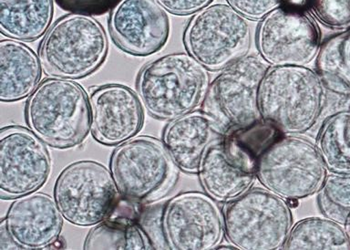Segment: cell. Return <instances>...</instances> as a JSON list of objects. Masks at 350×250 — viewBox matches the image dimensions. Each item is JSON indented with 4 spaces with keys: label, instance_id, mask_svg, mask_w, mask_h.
Returning <instances> with one entry per match:
<instances>
[{
    "label": "cell",
    "instance_id": "cell-1",
    "mask_svg": "<svg viewBox=\"0 0 350 250\" xmlns=\"http://www.w3.org/2000/svg\"><path fill=\"white\" fill-rule=\"evenodd\" d=\"M210 86L206 68L188 53L164 55L139 71L137 93L148 114L172 121L196 111Z\"/></svg>",
    "mask_w": 350,
    "mask_h": 250
},
{
    "label": "cell",
    "instance_id": "cell-2",
    "mask_svg": "<svg viewBox=\"0 0 350 250\" xmlns=\"http://www.w3.org/2000/svg\"><path fill=\"white\" fill-rule=\"evenodd\" d=\"M262 119L284 136L310 132L324 117L325 90L316 71L301 66L269 68L259 92Z\"/></svg>",
    "mask_w": 350,
    "mask_h": 250
},
{
    "label": "cell",
    "instance_id": "cell-3",
    "mask_svg": "<svg viewBox=\"0 0 350 250\" xmlns=\"http://www.w3.org/2000/svg\"><path fill=\"white\" fill-rule=\"evenodd\" d=\"M26 122L46 145L59 149L78 147L90 129L86 90L71 79H46L27 99Z\"/></svg>",
    "mask_w": 350,
    "mask_h": 250
},
{
    "label": "cell",
    "instance_id": "cell-4",
    "mask_svg": "<svg viewBox=\"0 0 350 250\" xmlns=\"http://www.w3.org/2000/svg\"><path fill=\"white\" fill-rule=\"evenodd\" d=\"M103 27L90 16L70 14L57 19L40 47V60L46 75L79 79L95 73L108 55Z\"/></svg>",
    "mask_w": 350,
    "mask_h": 250
},
{
    "label": "cell",
    "instance_id": "cell-5",
    "mask_svg": "<svg viewBox=\"0 0 350 250\" xmlns=\"http://www.w3.org/2000/svg\"><path fill=\"white\" fill-rule=\"evenodd\" d=\"M223 218L224 236L237 249H284L293 227L288 203L265 188L227 202Z\"/></svg>",
    "mask_w": 350,
    "mask_h": 250
},
{
    "label": "cell",
    "instance_id": "cell-6",
    "mask_svg": "<svg viewBox=\"0 0 350 250\" xmlns=\"http://www.w3.org/2000/svg\"><path fill=\"white\" fill-rule=\"evenodd\" d=\"M109 169L119 193L137 203L154 202L168 193L178 167L163 142L154 137H133L118 145Z\"/></svg>",
    "mask_w": 350,
    "mask_h": 250
},
{
    "label": "cell",
    "instance_id": "cell-7",
    "mask_svg": "<svg viewBox=\"0 0 350 250\" xmlns=\"http://www.w3.org/2000/svg\"><path fill=\"white\" fill-rule=\"evenodd\" d=\"M328 175L317 145L297 136H284L260 158L256 178L262 188L286 201L319 193Z\"/></svg>",
    "mask_w": 350,
    "mask_h": 250
},
{
    "label": "cell",
    "instance_id": "cell-8",
    "mask_svg": "<svg viewBox=\"0 0 350 250\" xmlns=\"http://www.w3.org/2000/svg\"><path fill=\"white\" fill-rule=\"evenodd\" d=\"M248 21L229 5H208L186 25L183 45L207 71H223L247 56L251 45Z\"/></svg>",
    "mask_w": 350,
    "mask_h": 250
},
{
    "label": "cell",
    "instance_id": "cell-9",
    "mask_svg": "<svg viewBox=\"0 0 350 250\" xmlns=\"http://www.w3.org/2000/svg\"><path fill=\"white\" fill-rule=\"evenodd\" d=\"M118 193L111 173L92 160L66 166L54 186V199L63 218L82 227L108 219L113 212Z\"/></svg>",
    "mask_w": 350,
    "mask_h": 250
},
{
    "label": "cell",
    "instance_id": "cell-10",
    "mask_svg": "<svg viewBox=\"0 0 350 250\" xmlns=\"http://www.w3.org/2000/svg\"><path fill=\"white\" fill-rule=\"evenodd\" d=\"M269 68L262 58L245 56L224 68L210 84L202 111L226 134L262 119L259 92Z\"/></svg>",
    "mask_w": 350,
    "mask_h": 250
},
{
    "label": "cell",
    "instance_id": "cell-11",
    "mask_svg": "<svg viewBox=\"0 0 350 250\" xmlns=\"http://www.w3.org/2000/svg\"><path fill=\"white\" fill-rule=\"evenodd\" d=\"M256 44L260 56L272 67H306L319 54L321 33L306 11L280 5L260 22Z\"/></svg>",
    "mask_w": 350,
    "mask_h": 250
},
{
    "label": "cell",
    "instance_id": "cell-12",
    "mask_svg": "<svg viewBox=\"0 0 350 250\" xmlns=\"http://www.w3.org/2000/svg\"><path fill=\"white\" fill-rule=\"evenodd\" d=\"M163 229L169 249H216L224 235L223 213L206 193L185 192L164 205Z\"/></svg>",
    "mask_w": 350,
    "mask_h": 250
},
{
    "label": "cell",
    "instance_id": "cell-13",
    "mask_svg": "<svg viewBox=\"0 0 350 250\" xmlns=\"http://www.w3.org/2000/svg\"><path fill=\"white\" fill-rule=\"evenodd\" d=\"M45 142L31 130L10 125L0 132V197L13 199L34 193L46 182L51 159Z\"/></svg>",
    "mask_w": 350,
    "mask_h": 250
},
{
    "label": "cell",
    "instance_id": "cell-14",
    "mask_svg": "<svg viewBox=\"0 0 350 250\" xmlns=\"http://www.w3.org/2000/svg\"><path fill=\"white\" fill-rule=\"evenodd\" d=\"M109 29L122 51L147 57L165 46L170 19L156 0H120L109 14Z\"/></svg>",
    "mask_w": 350,
    "mask_h": 250
},
{
    "label": "cell",
    "instance_id": "cell-15",
    "mask_svg": "<svg viewBox=\"0 0 350 250\" xmlns=\"http://www.w3.org/2000/svg\"><path fill=\"white\" fill-rule=\"evenodd\" d=\"M90 106L93 138L106 147L133 139L144 126L142 101L124 85L98 87L90 96Z\"/></svg>",
    "mask_w": 350,
    "mask_h": 250
},
{
    "label": "cell",
    "instance_id": "cell-16",
    "mask_svg": "<svg viewBox=\"0 0 350 250\" xmlns=\"http://www.w3.org/2000/svg\"><path fill=\"white\" fill-rule=\"evenodd\" d=\"M257 163L226 134L221 142L208 148L197 174L208 196L227 203L250 190L256 178Z\"/></svg>",
    "mask_w": 350,
    "mask_h": 250
},
{
    "label": "cell",
    "instance_id": "cell-17",
    "mask_svg": "<svg viewBox=\"0 0 350 250\" xmlns=\"http://www.w3.org/2000/svg\"><path fill=\"white\" fill-rule=\"evenodd\" d=\"M62 218L55 199L34 192L16 199L8 208L5 223L21 249H43L59 240Z\"/></svg>",
    "mask_w": 350,
    "mask_h": 250
},
{
    "label": "cell",
    "instance_id": "cell-18",
    "mask_svg": "<svg viewBox=\"0 0 350 250\" xmlns=\"http://www.w3.org/2000/svg\"><path fill=\"white\" fill-rule=\"evenodd\" d=\"M226 136L223 127L202 110L171 121L164 128L163 142L178 168L194 175L208 148Z\"/></svg>",
    "mask_w": 350,
    "mask_h": 250
},
{
    "label": "cell",
    "instance_id": "cell-19",
    "mask_svg": "<svg viewBox=\"0 0 350 250\" xmlns=\"http://www.w3.org/2000/svg\"><path fill=\"white\" fill-rule=\"evenodd\" d=\"M42 65L35 52L19 41L0 42V101L14 103L27 97L40 84Z\"/></svg>",
    "mask_w": 350,
    "mask_h": 250
},
{
    "label": "cell",
    "instance_id": "cell-20",
    "mask_svg": "<svg viewBox=\"0 0 350 250\" xmlns=\"http://www.w3.org/2000/svg\"><path fill=\"white\" fill-rule=\"evenodd\" d=\"M53 13V0H0V32L14 40H37L48 32Z\"/></svg>",
    "mask_w": 350,
    "mask_h": 250
},
{
    "label": "cell",
    "instance_id": "cell-21",
    "mask_svg": "<svg viewBox=\"0 0 350 250\" xmlns=\"http://www.w3.org/2000/svg\"><path fill=\"white\" fill-rule=\"evenodd\" d=\"M316 145L328 173L350 174V109L325 118Z\"/></svg>",
    "mask_w": 350,
    "mask_h": 250
},
{
    "label": "cell",
    "instance_id": "cell-22",
    "mask_svg": "<svg viewBox=\"0 0 350 250\" xmlns=\"http://www.w3.org/2000/svg\"><path fill=\"white\" fill-rule=\"evenodd\" d=\"M284 249H350L346 227L327 218H308L292 227Z\"/></svg>",
    "mask_w": 350,
    "mask_h": 250
},
{
    "label": "cell",
    "instance_id": "cell-23",
    "mask_svg": "<svg viewBox=\"0 0 350 250\" xmlns=\"http://www.w3.org/2000/svg\"><path fill=\"white\" fill-rule=\"evenodd\" d=\"M344 33L327 38L317 56L316 73L325 92L350 98V68L342 54Z\"/></svg>",
    "mask_w": 350,
    "mask_h": 250
},
{
    "label": "cell",
    "instance_id": "cell-24",
    "mask_svg": "<svg viewBox=\"0 0 350 250\" xmlns=\"http://www.w3.org/2000/svg\"><path fill=\"white\" fill-rule=\"evenodd\" d=\"M84 249H152V245L136 225L111 219L90 230Z\"/></svg>",
    "mask_w": 350,
    "mask_h": 250
},
{
    "label": "cell",
    "instance_id": "cell-25",
    "mask_svg": "<svg viewBox=\"0 0 350 250\" xmlns=\"http://www.w3.org/2000/svg\"><path fill=\"white\" fill-rule=\"evenodd\" d=\"M317 202L323 216L346 226L350 221V174L328 173Z\"/></svg>",
    "mask_w": 350,
    "mask_h": 250
},
{
    "label": "cell",
    "instance_id": "cell-26",
    "mask_svg": "<svg viewBox=\"0 0 350 250\" xmlns=\"http://www.w3.org/2000/svg\"><path fill=\"white\" fill-rule=\"evenodd\" d=\"M226 134L231 136L242 149L257 161L284 136L275 125L264 119Z\"/></svg>",
    "mask_w": 350,
    "mask_h": 250
},
{
    "label": "cell",
    "instance_id": "cell-27",
    "mask_svg": "<svg viewBox=\"0 0 350 250\" xmlns=\"http://www.w3.org/2000/svg\"><path fill=\"white\" fill-rule=\"evenodd\" d=\"M308 10L330 29L350 27V0H308Z\"/></svg>",
    "mask_w": 350,
    "mask_h": 250
},
{
    "label": "cell",
    "instance_id": "cell-28",
    "mask_svg": "<svg viewBox=\"0 0 350 250\" xmlns=\"http://www.w3.org/2000/svg\"><path fill=\"white\" fill-rule=\"evenodd\" d=\"M62 10L85 16H103L120 0H54Z\"/></svg>",
    "mask_w": 350,
    "mask_h": 250
},
{
    "label": "cell",
    "instance_id": "cell-29",
    "mask_svg": "<svg viewBox=\"0 0 350 250\" xmlns=\"http://www.w3.org/2000/svg\"><path fill=\"white\" fill-rule=\"evenodd\" d=\"M283 0H226L227 4L250 21H260L275 8Z\"/></svg>",
    "mask_w": 350,
    "mask_h": 250
},
{
    "label": "cell",
    "instance_id": "cell-30",
    "mask_svg": "<svg viewBox=\"0 0 350 250\" xmlns=\"http://www.w3.org/2000/svg\"><path fill=\"white\" fill-rule=\"evenodd\" d=\"M141 226L154 249H169L163 229V210L156 211L154 208L145 213L142 216Z\"/></svg>",
    "mask_w": 350,
    "mask_h": 250
},
{
    "label": "cell",
    "instance_id": "cell-31",
    "mask_svg": "<svg viewBox=\"0 0 350 250\" xmlns=\"http://www.w3.org/2000/svg\"><path fill=\"white\" fill-rule=\"evenodd\" d=\"M167 11L176 16H189L204 10L213 0H156Z\"/></svg>",
    "mask_w": 350,
    "mask_h": 250
},
{
    "label": "cell",
    "instance_id": "cell-32",
    "mask_svg": "<svg viewBox=\"0 0 350 250\" xmlns=\"http://www.w3.org/2000/svg\"><path fill=\"white\" fill-rule=\"evenodd\" d=\"M0 249H21L10 237L5 227V219H3L0 225Z\"/></svg>",
    "mask_w": 350,
    "mask_h": 250
},
{
    "label": "cell",
    "instance_id": "cell-33",
    "mask_svg": "<svg viewBox=\"0 0 350 250\" xmlns=\"http://www.w3.org/2000/svg\"><path fill=\"white\" fill-rule=\"evenodd\" d=\"M308 0H283L281 5L294 10L308 11Z\"/></svg>",
    "mask_w": 350,
    "mask_h": 250
},
{
    "label": "cell",
    "instance_id": "cell-34",
    "mask_svg": "<svg viewBox=\"0 0 350 250\" xmlns=\"http://www.w3.org/2000/svg\"><path fill=\"white\" fill-rule=\"evenodd\" d=\"M342 54L350 68V29L345 32L343 42H342Z\"/></svg>",
    "mask_w": 350,
    "mask_h": 250
},
{
    "label": "cell",
    "instance_id": "cell-35",
    "mask_svg": "<svg viewBox=\"0 0 350 250\" xmlns=\"http://www.w3.org/2000/svg\"><path fill=\"white\" fill-rule=\"evenodd\" d=\"M345 227H346L347 236H349V241H350V221L349 222V223H347L346 225V226H345Z\"/></svg>",
    "mask_w": 350,
    "mask_h": 250
}]
</instances>
